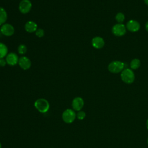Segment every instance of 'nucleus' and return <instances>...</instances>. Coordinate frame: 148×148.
I'll return each mask as SVG.
<instances>
[{
    "label": "nucleus",
    "instance_id": "obj_9",
    "mask_svg": "<svg viewBox=\"0 0 148 148\" xmlns=\"http://www.w3.org/2000/svg\"><path fill=\"white\" fill-rule=\"evenodd\" d=\"M18 59L19 58L18 57V56L13 52L8 53L5 57L7 64L10 66H14L16 65L18 62Z\"/></svg>",
    "mask_w": 148,
    "mask_h": 148
},
{
    "label": "nucleus",
    "instance_id": "obj_1",
    "mask_svg": "<svg viewBox=\"0 0 148 148\" xmlns=\"http://www.w3.org/2000/svg\"><path fill=\"white\" fill-rule=\"evenodd\" d=\"M34 106L38 111L42 113L47 112L50 109L49 101L45 98H39L34 102Z\"/></svg>",
    "mask_w": 148,
    "mask_h": 148
},
{
    "label": "nucleus",
    "instance_id": "obj_12",
    "mask_svg": "<svg viewBox=\"0 0 148 148\" xmlns=\"http://www.w3.org/2000/svg\"><path fill=\"white\" fill-rule=\"evenodd\" d=\"M91 43L92 46L95 49H101L105 45L104 40L100 36H95L92 38Z\"/></svg>",
    "mask_w": 148,
    "mask_h": 148
},
{
    "label": "nucleus",
    "instance_id": "obj_7",
    "mask_svg": "<svg viewBox=\"0 0 148 148\" xmlns=\"http://www.w3.org/2000/svg\"><path fill=\"white\" fill-rule=\"evenodd\" d=\"M0 29L1 34L6 36H10L14 33V27L9 23H5L2 25Z\"/></svg>",
    "mask_w": 148,
    "mask_h": 148
},
{
    "label": "nucleus",
    "instance_id": "obj_22",
    "mask_svg": "<svg viewBox=\"0 0 148 148\" xmlns=\"http://www.w3.org/2000/svg\"><path fill=\"white\" fill-rule=\"evenodd\" d=\"M145 28H146V30L148 32V21L146 23V25H145Z\"/></svg>",
    "mask_w": 148,
    "mask_h": 148
},
{
    "label": "nucleus",
    "instance_id": "obj_15",
    "mask_svg": "<svg viewBox=\"0 0 148 148\" xmlns=\"http://www.w3.org/2000/svg\"><path fill=\"white\" fill-rule=\"evenodd\" d=\"M8 47L5 44L0 42V58H3L6 57L7 54H8Z\"/></svg>",
    "mask_w": 148,
    "mask_h": 148
},
{
    "label": "nucleus",
    "instance_id": "obj_21",
    "mask_svg": "<svg viewBox=\"0 0 148 148\" xmlns=\"http://www.w3.org/2000/svg\"><path fill=\"white\" fill-rule=\"evenodd\" d=\"M6 61L5 59L3 58H0V66L1 67H4L6 65Z\"/></svg>",
    "mask_w": 148,
    "mask_h": 148
},
{
    "label": "nucleus",
    "instance_id": "obj_24",
    "mask_svg": "<svg viewBox=\"0 0 148 148\" xmlns=\"http://www.w3.org/2000/svg\"><path fill=\"white\" fill-rule=\"evenodd\" d=\"M146 127H147V129L148 130V119L146 121Z\"/></svg>",
    "mask_w": 148,
    "mask_h": 148
},
{
    "label": "nucleus",
    "instance_id": "obj_17",
    "mask_svg": "<svg viewBox=\"0 0 148 148\" xmlns=\"http://www.w3.org/2000/svg\"><path fill=\"white\" fill-rule=\"evenodd\" d=\"M17 51L20 54H21V55L24 54L27 51V47L25 45L21 44L18 46Z\"/></svg>",
    "mask_w": 148,
    "mask_h": 148
},
{
    "label": "nucleus",
    "instance_id": "obj_19",
    "mask_svg": "<svg viewBox=\"0 0 148 148\" xmlns=\"http://www.w3.org/2000/svg\"><path fill=\"white\" fill-rule=\"evenodd\" d=\"M86 113L82 110L80 111H78L76 113V118L80 120H83L86 117Z\"/></svg>",
    "mask_w": 148,
    "mask_h": 148
},
{
    "label": "nucleus",
    "instance_id": "obj_4",
    "mask_svg": "<svg viewBox=\"0 0 148 148\" xmlns=\"http://www.w3.org/2000/svg\"><path fill=\"white\" fill-rule=\"evenodd\" d=\"M124 64L120 61H114L111 62L108 65V70L113 73H118L124 70Z\"/></svg>",
    "mask_w": 148,
    "mask_h": 148
},
{
    "label": "nucleus",
    "instance_id": "obj_13",
    "mask_svg": "<svg viewBox=\"0 0 148 148\" xmlns=\"http://www.w3.org/2000/svg\"><path fill=\"white\" fill-rule=\"evenodd\" d=\"M25 30L29 33L35 32L38 29L37 24L33 21H28L24 25Z\"/></svg>",
    "mask_w": 148,
    "mask_h": 148
},
{
    "label": "nucleus",
    "instance_id": "obj_18",
    "mask_svg": "<svg viewBox=\"0 0 148 148\" xmlns=\"http://www.w3.org/2000/svg\"><path fill=\"white\" fill-rule=\"evenodd\" d=\"M115 18L119 23H122L125 20V16L123 13L119 12L116 15Z\"/></svg>",
    "mask_w": 148,
    "mask_h": 148
},
{
    "label": "nucleus",
    "instance_id": "obj_6",
    "mask_svg": "<svg viewBox=\"0 0 148 148\" xmlns=\"http://www.w3.org/2000/svg\"><path fill=\"white\" fill-rule=\"evenodd\" d=\"M112 33L117 36H121L126 32V27L122 23H118L114 25L112 29Z\"/></svg>",
    "mask_w": 148,
    "mask_h": 148
},
{
    "label": "nucleus",
    "instance_id": "obj_23",
    "mask_svg": "<svg viewBox=\"0 0 148 148\" xmlns=\"http://www.w3.org/2000/svg\"><path fill=\"white\" fill-rule=\"evenodd\" d=\"M144 1H145V3H146L147 5H148V0H144Z\"/></svg>",
    "mask_w": 148,
    "mask_h": 148
},
{
    "label": "nucleus",
    "instance_id": "obj_25",
    "mask_svg": "<svg viewBox=\"0 0 148 148\" xmlns=\"http://www.w3.org/2000/svg\"><path fill=\"white\" fill-rule=\"evenodd\" d=\"M0 148H2V145L1 143V142H0Z\"/></svg>",
    "mask_w": 148,
    "mask_h": 148
},
{
    "label": "nucleus",
    "instance_id": "obj_16",
    "mask_svg": "<svg viewBox=\"0 0 148 148\" xmlns=\"http://www.w3.org/2000/svg\"><path fill=\"white\" fill-rule=\"evenodd\" d=\"M140 65V62L139 59L135 58L133 59L130 62V67L132 69H138Z\"/></svg>",
    "mask_w": 148,
    "mask_h": 148
},
{
    "label": "nucleus",
    "instance_id": "obj_20",
    "mask_svg": "<svg viewBox=\"0 0 148 148\" xmlns=\"http://www.w3.org/2000/svg\"><path fill=\"white\" fill-rule=\"evenodd\" d=\"M35 33L36 36L38 38H42L45 35V31L42 28H38Z\"/></svg>",
    "mask_w": 148,
    "mask_h": 148
},
{
    "label": "nucleus",
    "instance_id": "obj_11",
    "mask_svg": "<svg viewBox=\"0 0 148 148\" xmlns=\"http://www.w3.org/2000/svg\"><path fill=\"white\" fill-rule=\"evenodd\" d=\"M126 28L128 31L135 32L140 29V24L136 20H131L127 22Z\"/></svg>",
    "mask_w": 148,
    "mask_h": 148
},
{
    "label": "nucleus",
    "instance_id": "obj_2",
    "mask_svg": "<svg viewBox=\"0 0 148 148\" xmlns=\"http://www.w3.org/2000/svg\"><path fill=\"white\" fill-rule=\"evenodd\" d=\"M76 118V113L75 111L72 109H65L62 114V120L67 124L73 123Z\"/></svg>",
    "mask_w": 148,
    "mask_h": 148
},
{
    "label": "nucleus",
    "instance_id": "obj_3",
    "mask_svg": "<svg viewBox=\"0 0 148 148\" xmlns=\"http://www.w3.org/2000/svg\"><path fill=\"white\" fill-rule=\"evenodd\" d=\"M121 78L124 83L131 84L135 80V75L131 69L126 68L121 72Z\"/></svg>",
    "mask_w": 148,
    "mask_h": 148
},
{
    "label": "nucleus",
    "instance_id": "obj_26",
    "mask_svg": "<svg viewBox=\"0 0 148 148\" xmlns=\"http://www.w3.org/2000/svg\"><path fill=\"white\" fill-rule=\"evenodd\" d=\"M147 144H148V138H147Z\"/></svg>",
    "mask_w": 148,
    "mask_h": 148
},
{
    "label": "nucleus",
    "instance_id": "obj_10",
    "mask_svg": "<svg viewBox=\"0 0 148 148\" xmlns=\"http://www.w3.org/2000/svg\"><path fill=\"white\" fill-rule=\"evenodd\" d=\"M18 64L20 67L23 70L28 69L31 66V60L25 56H22L18 59Z\"/></svg>",
    "mask_w": 148,
    "mask_h": 148
},
{
    "label": "nucleus",
    "instance_id": "obj_28",
    "mask_svg": "<svg viewBox=\"0 0 148 148\" xmlns=\"http://www.w3.org/2000/svg\"></svg>",
    "mask_w": 148,
    "mask_h": 148
},
{
    "label": "nucleus",
    "instance_id": "obj_27",
    "mask_svg": "<svg viewBox=\"0 0 148 148\" xmlns=\"http://www.w3.org/2000/svg\"><path fill=\"white\" fill-rule=\"evenodd\" d=\"M1 29H0V34H1Z\"/></svg>",
    "mask_w": 148,
    "mask_h": 148
},
{
    "label": "nucleus",
    "instance_id": "obj_8",
    "mask_svg": "<svg viewBox=\"0 0 148 148\" xmlns=\"http://www.w3.org/2000/svg\"><path fill=\"white\" fill-rule=\"evenodd\" d=\"M84 102L82 97H76L74 98L72 101V107L75 111H80L83 108Z\"/></svg>",
    "mask_w": 148,
    "mask_h": 148
},
{
    "label": "nucleus",
    "instance_id": "obj_14",
    "mask_svg": "<svg viewBox=\"0 0 148 148\" xmlns=\"http://www.w3.org/2000/svg\"><path fill=\"white\" fill-rule=\"evenodd\" d=\"M7 18L8 14L6 11L3 8L0 7V25L5 24L7 20Z\"/></svg>",
    "mask_w": 148,
    "mask_h": 148
},
{
    "label": "nucleus",
    "instance_id": "obj_5",
    "mask_svg": "<svg viewBox=\"0 0 148 148\" xmlns=\"http://www.w3.org/2000/svg\"><path fill=\"white\" fill-rule=\"evenodd\" d=\"M32 8V3L29 0H21L18 5V10L23 14L29 13Z\"/></svg>",
    "mask_w": 148,
    "mask_h": 148
}]
</instances>
